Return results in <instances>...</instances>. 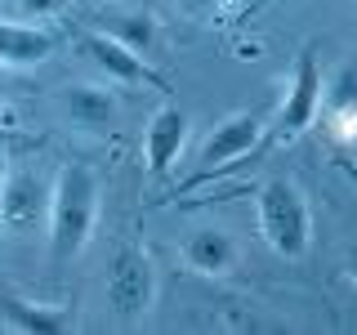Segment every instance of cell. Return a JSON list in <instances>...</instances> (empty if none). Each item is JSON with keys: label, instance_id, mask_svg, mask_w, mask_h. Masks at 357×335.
<instances>
[{"label": "cell", "instance_id": "3", "mask_svg": "<svg viewBox=\"0 0 357 335\" xmlns=\"http://www.w3.org/2000/svg\"><path fill=\"white\" fill-rule=\"evenodd\" d=\"M103 295L116 308V318H143L156 304V264L143 246H116V255L107 260V277H103Z\"/></svg>", "mask_w": 357, "mask_h": 335}, {"label": "cell", "instance_id": "17", "mask_svg": "<svg viewBox=\"0 0 357 335\" xmlns=\"http://www.w3.org/2000/svg\"><path fill=\"white\" fill-rule=\"evenodd\" d=\"M5 89H9V76H5V67H0V94H5Z\"/></svg>", "mask_w": 357, "mask_h": 335}, {"label": "cell", "instance_id": "1", "mask_svg": "<svg viewBox=\"0 0 357 335\" xmlns=\"http://www.w3.org/2000/svg\"><path fill=\"white\" fill-rule=\"evenodd\" d=\"M98 206H103V179L94 165L67 161L54 174L50 188V251L54 260H72L81 255L98 223Z\"/></svg>", "mask_w": 357, "mask_h": 335}, {"label": "cell", "instance_id": "12", "mask_svg": "<svg viewBox=\"0 0 357 335\" xmlns=\"http://www.w3.org/2000/svg\"><path fill=\"white\" fill-rule=\"evenodd\" d=\"M59 50V36L27 22H0V67H36Z\"/></svg>", "mask_w": 357, "mask_h": 335}, {"label": "cell", "instance_id": "18", "mask_svg": "<svg viewBox=\"0 0 357 335\" xmlns=\"http://www.w3.org/2000/svg\"><path fill=\"white\" fill-rule=\"evenodd\" d=\"M353 277H357V264H353Z\"/></svg>", "mask_w": 357, "mask_h": 335}, {"label": "cell", "instance_id": "13", "mask_svg": "<svg viewBox=\"0 0 357 335\" xmlns=\"http://www.w3.org/2000/svg\"><path fill=\"white\" fill-rule=\"evenodd\" d=\"M107 31L116 40H126L130 50H139V54H148L152 50V40H156V22L148 14H126V18H112L107 22Z\"/></svg>", "mask_w": 357, "mask_h": 335}, {"label": "cell", "instance_id": "5", "mask_svg": "<svg viewBox=\"0 0 357 335\" xmlns=\"http://www.w3.org/2000/svg\"><path fill=\"white\" fill-rule=\"evenodd\" d=\"M81 50L94 59V67L107 76V81H116V85H148V89L170 94V81H165L161 72H152L148 59H143L139 50H130L126 40H116L107 27L85 31V36H81Z\"/></svg>", "mask_w": 357, "mask_h": 335}, {"label": "cell", "instance_id": "4", "mask_svg": "<svg viewBox=\"0 0 357 335\" xmlns=\"http://www.w3.org/2000/svg\"><path fill=\"white\" fill-rule=\"evenodd\" d=\"M321 98H326V85H321V67H317V50L304 45L295 59V72H290V85L282 94V107H277V134L286 139H299L321 112Z\"/></svg>", "mask_w": 357, "mask_h": 335}, {"label": "cell", "instance_id": "16", "mask_svg": "<svg viewBox=\"0 0 357 335\" xmlns=\"http://www.w3.org/2000/svg\"><path fill=\"white\" fill-rule=\"evenodd\" d=\"M178 9H183L188 18H215L223 9V0H178Z\"/></svg>", "mask_w": 357, "mask_h": 335}, {"label": "cell", "instance_id": "14", "mask_svg": "<svg viewBox=\"0 0 357 335\" xmlns=\"http://www.w3.org/2000/svg\"><path fill=\"white\" fill-rule=\"evenodd\" d=\"M326 103L335 112H344V107H357V63H349L340 76H335V85L326 89Z\"/></svg>", "mask_w": 357, "mask_h": 335}, {"label": "cell", "instance_id": "2", "mask_svg": "<svg viewBox=\"0 0 357 335\" xmlns=\"http://www.w3.org/2000/svg\"><path fill=\"white\" fill-rule=\"evenodd\" d=\"M255 223L268 251L282 260H304L312 251V206L290 179H264L255 193Z\"/></svg>", "mask_w": 357, "mask_h": 335}, {"label": "cell", "instance_id": "9", "mask_svg": "<svg viewBox=\"0 0 357 335\" xmlns=\"http://www.w3.org/2000/svg\"><path fill=\"white\" fill-rule=\"evenodd\" d=\"M0 322L18 335H67L76 327L72 304H40L27 295H0Z\"/></svg>", "mask_w": 357, "mask_h": 335}, {"label": "cell", "instance_id": "10", "mask_svg": "<svg viewBox=\"0 0 357 335\" xmlns=\"http://www.w3.org/2000/svg\"><path fill=\"white\" fill-rule=\"evenodd\" d=\"M59 112L67 121H76V126H85V130H98V126H107V121H116L121 98H116V89L103 85V81H72V85L59 89Z\"/></svg>", "mask_w": 357, "mask_h": 335}, {"label": "cell", "instance_id": "11", "mask_svg": "<svg viewBox=\"0 0 357 335\" xmlns=\"http://www.w3.org/2000/svg\"><path fill=\"white\" fill-rule=\"evenodd\" d=\"M178 260L192 268L197 277H228L241 255H237V241H232L223 228H201L178 246Z\"/></svg>", "mask_w": 357, "mask_h": 335}, {"label": "cell", "instance_id": "6", "mask_svg": "<svg viewBox=\"0 0 357 335\" xmlns=\"http://www.w3.org/2000/svg\"><path fill=\"white\" fill-rule=\"evenodd\" d=\"M264 112H232V117H223L215 130L206 134V143H201L197 152V179L215 174V170H228L232 161H241L250 148H259L264 139Z\"/></svg>", "mask_w": 357, "mask_h": 335}, {"label": "cell", "instance_id": "7", "mask_svg": "<svg viewBox=\"0 0 357 335\" xmlns=\"http://www.w3.org/2000/svg\"><path fill=\"white\" fill-rule=\"evenodd\" d=\"M50 188L36 170L27 165H9L0 174V228L9 232H27L40 219H50Z\"/></svg>", "mask_w": 357, "mask_h": 335}, {"label": "cell", "instance_id": "15", "mask_svg": "<svg viewBox=\"0 0 357 335\" xmlns=\"http://www.w3.org/2000/svg\"><path fill=\"white\" fill-rule=\"evenodd\" d=\"M67 5H72V0H18V14H27V18H54V14H63Z\"/></svg>", "mask_w": 357, "mask_h": 335}, {"label": "cell", "instance_id": "8", "mask_svg": "<svg viewBox=\"0 0 357 335\" xmlns=\"http://www.w3.org/2000/svg\"><path fill=\"white\" fill-rule=\"evenodd\" d=\"M188 130H192V117L178 103H161L152 112L148 126H143V143H139L148 174H165L178 161V152L188 148Z\"/></svg>", "mask_w": 357, "mask_h": 335}, {"label": "cell", "instance_id": "19", "mask_svg": "<svg viewBox=\"0 0 357 335\" xmlns=\"http://www.w3.org/2000/svg\"><path fill=\"white\" fill-rule=\"evenodd\" d=\"M112 5H116V0H112Z\"/></svg>", "mask_w": 357, "mask_h": 335}]
</instances>
